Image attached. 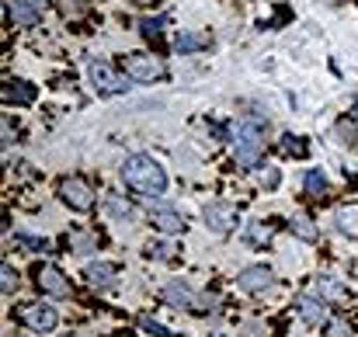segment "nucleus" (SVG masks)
Here are the masks:
<instances>
[{
	"label": "nucleus",
	"mask_w": 358,
	"mask_h": 337,
	"mask_svg": "<svg viewBox=\"0 0 358 337\" xmlns=\"http://www.w3.org/2000/svg\"><path fill=\"white\" fill-rule=\"evenodd\" d=\"M296 306H299L303 324H310V327L324 324V317H327V299H324L320 292H303V296L296 299Z\"/></svg>",
	"instance_id": "obj_13"
},
{
	"label": "nucleus",
	"mask_w": 358,
	"mask_h": 337,
	"mask_svg": "<svg viewBox=\"0 0 358 337\" xmlns=\"http://www.w3.org/2000/svg\"><path fill=\"white\" fill-rule=\"evenodd\" d=\"M202 223L209 226L213 233H230V229L237 226V213H234V206H227V202H209V206L202 209Z\"/></svg>",
	"instance_id": "obj_9"
},
{
	"label": "nucleus",
	"mask_w": 358,
	"mask_h": 337,
	"mask_svg": "<svg viewBox=\"0 0 358 337\" xmlns=\"http://www.w3.org/2000/svg\"><path fill=\"white\" fill-rule=\"evenodd\" d=\"M87 80H91V87H94L101 98H115V94H125V91H129V84L122 80L108 63H91V66H87Z\"/></svg>",
	"instance_id": "obj_3"
},
{
	"label": "nucleus",
	"mask_w": 358,
	"mask_h": 337,
	"mask_svg": "<svg viewBox=\"0 0 358 337\" xmlns=\"http://www.w3.org/2000/svg\"><path fill=\"white\" fill-rule=\"evenodd\" d=\"M143 254H146V257H157V261H171V257L178 254V243H171V240H153V243L143 247Z\"/></svg>",
	"instance_id": "obj_20"
},
{
	"label": "nucleus",
	"mask_w": 358,
	"mask_h": 337,
	"mask_svg": "<svg viewBox=\"0 0 358 337\" xmlns=\"http://www.w3.org/2000/svg\"><path fill=\"white\" fill-rule=\"evenodd\" d=\"M327 337H355V331H352V324H345V320H331V324H327Z\"/></svg>",
	"instance_id": "obj_31"
},
{
	"label": "nucleus",
	"mask_w": 358,
	"mask_h": 337,
	"mask_svg": "<svg viewBox=\"0 0 358 337\" xmlns=\"http://www.w3.org/2000/svg\"><path fill=\"white\" fill-rule=\"evenodd\" d=\"M10 143H17V129L3 118V146H10Z\"/></svg>",
	"instance_id": "obj_33"
},
{
	"label": "nucleus",
	"mask_w": 358,
	"mask_h": 337,
	"mask_svg": "<svg viewBox=\"0 0 358 337\" xmlns=\"http://www.w3.org/2000/svg\"><path fill=\"white\" fill-rule=\"evenodd\" d=\"M334 136H338V143H345V146H355L358 143V129L352 118H341L338 125H334Z\"/></svg>",
	"instance_id": "obj_26"
},
{
	"label": "nucleus",
	"mask_w": 358,
	"mask_h": 337,
	"mask_svg": "<svg viewBox=\"0 0 358 337\" xmlns=\"http://www.w3.org/2000/svg\"><path fill=\"white\" fill-rule=\"evenodd\" d=\"M264 125H268V118L261 112H247L240 115L237 129H234V160H237L240 167H257V160H261V132H264Z\"/></svg>",
	"instance_id": "obj_2"
},
{
	"label": "nucleus",
	"mask_w": 358,
	"mask_h": 337,
	"mask_svg": "<svg viewBox=\"0 0 358 337\" xmlns=\"http://www.w3.org/2000/svg\"><path fill=\"white\" fill-rule=\"evenodd\" d=\"M292 233H296V236H299V240H317V223H313V220H310V216H303V213H296V216H292Z\"/></svg>",
	"instance_id": "obj_22"
},
{
	"label": "nucleus",
	"mask_w": 358,
	"mask_h": 337,
	"mask_svg": "<svg viewBox=\"0 0 358 337\" xmlns=\"http://www.w3.org/2000/svg\"><path fill=\"white\" fill-rule=\"evenodd\" d=\"M143 331H146V334H153V337H174L167 327H164V324H157V320H150V317L143 320Z\"/></svg>",
	"instance_id": "obj_32"
},
{
	"label": "nucleus",
	"mask_w": 358,
	"mask_h": 337,
	"mask_svg": "<svg viewBox=\"0 0 358 337\" xmlns=\"http://www.w3.org/2000/svg\"><path fill=\"white\" fill-rule=\"evenodd\" d=\"M237 285L243 289V292H250V296H261V292H268V289L275 285V275H271V268L250 264V268H243V271H240Z\"/></svg>",
	"instance_id": "obj_10"
},
{
	"label": "nucleus",
	"mask_w": 358,
	"mask_h": 337,
	"mask_svg": "<svg viewBox=\"0 0 358 337\" xmlns=\"http://www.w3.org/2000/svg\"><path fill=\"white\" fill-rule=\"evenodd\" d=\"M0 289H3V296H10V292L17 289V275H14V268H10V264H3V268H0Z\"/></svg>",
	"instance_id": "obj_30"
},
{
	"label": "nucleus",
	"mask_w": 358,
	"mask_h": 337,
	"mask_svg": "<svg viewBox=\"0 0 358 337\" xmlns=\"http://www.w3.org/2000/svg\"><path fill=\"white\" fill-rule=\"evenodd\" d=\"M313 292H320L327 303H341L348 292H345V285L338 282V278H331V275H320L317 278V285H313Z\"/></svg>",
	"instance_id": "obj_18"
},
{
	"label": "nucleus",
	"mask_w": 358,
	"mask_h": 337,
	"mask_svg": "<svg viewBox=\"0 0 358 337\" xmlns=\"http://www.w3.org/2000/svg\"><path fill=\"white\" fill-rule=\"evenodd\" d=\"M132 3H139V7H146V3H157V0H132Z\"/></svg>",
	"instance_id": "obj_34"
},
{
	"label": "nucleus",
	"mask_w": 358,
	"mask_h": 337,
	"mask_svg": "<svg viewBox=\"0 0 358 337\" xmlns=\"http://www.w3.org/2000/svg\"><path fill=\"white\" fill-rule=\"evenodd\" d=\"M271 236H275V226L271 223H247V229H243V240L247 243H254V247H268L271 243Z\"/></svg>",
	"instance_id": "obj_19"
},
{
	"label": "nucleus",
	"mask_w": 358,
	"mask_h": 337,
	"mask_svg": "<svg viewBox=\"0 0 358 337\" xmlns=\"http://www.w3.org/2000/svg\"><path fill=\"white\" fill-rule=\"evenodd\" d=\"M17 243L28 247V250H38V254H49V240L45 236H31V233H17Z\"/></svg>",
	"instance_id": "obj_29"
},
{
	"label": "nucleus",
	"mask_w": 358,
	"mask_h": 337,
	"mask_svg": "<svg viewBox=\"0 0 358 337\" xmlns=\"http://www.w3.org/2000/svg\"><path fill=\"white\" fill-rule=\"evenodd\" d=\"M146 213H150V223L157 226L160 233H167V236L185 233V216H181L174 206H164V202H157V199H146Z\"/></svg>",
	"instance_id": "obj_4"
},
{
	"label": "nucleus",
	"mask_w": 358,
	"mask_h": 337,
	"mask_svg": "<svg viewBox=\"0 0 358 337\" xmlns=\"http://www.w3.org/2000/svg\"><path fill=\"white\" fill-rule=\"evenodd\" d=\"M70 247H73V254H91L98 247V236L94 233H73L70 236Z\"/></svg>",
	"instance_id": "obj_27"
},
{
	"label": "nucleus",
	"mask_w": 358,
	"mask_h": 337,
	"mask_svg": "<svg viewBox=\"0 0 358 337\" xmlns=\"http://www.w3.org/2000/svg\"><path fill=\"white\" fill-rule=\"evenodd\" d=\"M278 146H282V153H289V157H296V160H303V157L310 153V146H306L299 136H289V132L278 139Z\"/></svg>",
	"instance_id": "obj_23"
},
{
	"label": "nucleus",
	"mask_w": 358,
	"mask_h": 337,
	"mask_svg": "<svg viewBox=\"0 0 358 337\" xmlns=\"http://www.w3.org/2000/svg\"><path fill=\"white\" fill-rule=\"evenodd\" d=\"M164 24H167V17H153V21L146 17V21L139 24V31H143V38H146V42H153V45H157V42H160V28H164Z\"/></svg>",
	"instance_id": "obj_28"
},
{
	"label": "nucleus",
	"mask_w": 358,
	"mask_h": 337,
	"mask_svg": "<svg viewBox=\"0 0 358 337\" xmlns=\"http://www.w3.org/2000/svg\"><path fill=\"white\" fill-rule=\"evenodd\" d=\"M122 181H125L132 192L146 195V199H160V195L167 192V174H164V167H160L153 157H146V153H136V157H129V160L122 164Z\"/></svg>",
	"instance_id": "obj_1"
},
{
	"label": "nucleus",
	"mask_w": 358,
	"mask_h": 337,
	"mask_svg": "<svg viewBox=\"0 0 358 337\" xmlns=\"http://www.w3.org/2000/svg\"><path fill=\"white\" fill-rule=\"evenodd\" d=\"M59 337H80V334H59Z\"/></svg>",
	"instance_id": "obj_35"
},
{
	"label": "nucleus",
	"mask_w": 358,
	"mask_h": 337,
	"mask_svg": "<svg viewBox=\"0 0 358 337\" xmlns=\"http://www.w3.org/2000/svg\"><path fill=\"white\" fill-rule=\"evenodd\" d=\"M160 296H164V303H167V306H174V310H195V299H199L185 282H171V285H164V292H160Z\"/></svg>",
	"instance_id": "obj_15"
},
{
	"label": "nucleus",
	"mask_w": 358,
	"mask_h": 337,
	"mask_svg": "<svg viewBox=\"0 0 358 337\" xmlns=\"http://www.w3.org/2000/svg\"><path fill=\"white\" fill-rule=\"evenodd\" d=\"M49 3H52V0H7V17H10L14 24L28 28V24H35V21L49 10Z\"/></svg>",
	"instance_id": "obj_8"
},
{
	"label": "nucleus",
	"mask_w": 358,
	"mask_h": 337,
	"mask_svg": "<svg viewBox=\"0 0 358 337\" xmlns=\"http://www.w3.org/2000/svg\"><path fill=\"white\" fill-rule=\"evenodd\" d=\"M213 337H227V334H213Z\"/></svg>",
	"instance_id": "obj_36"
},
{
	"label": "nucleus",
	"mask_w": 358,
	"mask_h": 337,
	"mask_svg": "<svg viewBox=\"0 0 358 337\" xmlns=\"http://www.w3.org/2000/svg\"><path fill=\"white\" fill-rule=\"evenodd\" d=\"M125 73L136 80V84H150V80H160L164 77V63L157 56H143V52H132L125 59Z\"/></svg>",
	"instance_id": "obj_6"
},
{
	"label": "nucleus",
	"mask_w": 358,
	"mask_h": 337,
	"mask_svg": "<svg viewBox=\"0 0 358 337\" xmlns=\"http://www.w3.org/2000/svg\"><path fill=\"white\" fill-rule=\"evenodd\" d=\"M77 3H87V0H77Z\"/></svg>",
	"instance_id": "obj_38"
},
{
	"label": "nucleus",
	"mask_w": 358,
	"mask_h": 337,
	"mask_svg": "<svg viewBox=\"0 0 358 337\" xmlns=\"http://www.w3.org/2000/svg\"><path fill=\"white\" fill-rule=\"evenodd\" d=\"M303 188H306L310 195H327V174H324L320 167H317V171H306Z\"/></svg>",
	"instance_id": "obj_24"
},
{
	"label": "nucleus",
	"mask_w": 358,
	"mask_h": 337,
	"mask_svg": "<svg viewBox=\"0 0 358 337\" xmlns=\"http://www.w3.org/2000/svg\"><path fill=\"white\" fill-rule=\"evenodd\" d=\"M59 199H63L73 213H87V209H94V188H91L84 178H66V181L59 185Z\"/></svg>",
	"instance_id": "obj_5"
},
{
	"label": "nucleus",
	"mask_w": 358,
	"mask_h": 337,
	"mask_svg": "<svg viewBox=\"0 0 358 337\" xmlns=\"http://www.w3.org/2000/svg\"><path fill=\"white\" fill-rule=\"evenodd\" d=\"M84 278H87L91 289H115V282H119V268H115L112 261H94V264L84 268Z\"/></svg>",
	"instance_id": "obj_14"
},
{
	"label": "nucleus",
	"mask_w": 358,
	"mask_h": 337,
	"mask_svg": "<svg viewBox=\"0 0 358 337\" xmlns=\"http://www.w3.org/2000/svg\"><path fill=\"white\" fill-rule=\"evenodd\" d=\"M21 324H24L28 331H35V334H49V331H56L59 313H56L52 306H45V303H31V306L21 310Z\"/></svg>",
	"instance_id": "obj_7"
},
{
	"label": "nucleus",
	"mask_w": 358,
	"mask_h": 337,
	"mask_svg": "<svg viewBox=\"0 0 358 337\" xmlns=\"http://www.w3.org/2000/svg\"><path fill=\"white\" fill-rule=\"evenodd\" d=\"M355 115H358V101H355Z\"/></svg>",
	"instance_id": "obj_37"
},
{
	"label": "nucleus",
	"mask_w": 358,
	"mask_h": 337,
	"mask_svg": "<svg viewBox=\"0 0 358 337\" xmlns=\"http://www.w3.org/2000/svg\"><path fill=\"white\" fill-rule=\"evenodd\" d=\"M254 178H257V185L261 188H278V181H282V174H278V167H271V164H257L254 167Z\"/></svg>",
	"instance_id": "obj_21"
},
{
	"label": "nucleus",
	"mask_w": 358,
	"mask_h": 337,
	"mask_svg": "<svg viewBox=\"0 0 358 337\" xmlns=\"http://www.w3.org/2000/svg\"><path fill=\"white\" fill-rule=\"evenodd\" d=\"M35 282H38V289L49 292V296H70V282H66V275H63L56 264H38V268H35Z\"/></svg>",
	"instance_id": "obj_11"
},
{
	"label": "nucleus",
	"mask_w": 358,
	"mask_h": 337,
	"mask_svg": "<svg viewBox=\"0 0 358 337\" xmlns=\"http://www.w3.org/2000/svg\"><path fill=\"white\" fill-rule=\"evenodd\" d=\"M0 98H3V105H31L38 98V91H35V84H28L21 77H7L0 87Z\"/></svg>",
	"instance_id": "obj_12"
},
{
	"label": "nucleus",
	"mask_w": 358,
	"mask_h": 337,
	"mask_svg": "<svg viewBox=\"0 0 358 337\" xmlns=\"http://www.w3.org/2000/svg\"><path fill=\"white\" fill-rule=\"evenodd\" d=\"M105 206H108L112 220H122V223H129V220H132V206H129L122 195H108V202H105Z\"/></svg>",
	"instance_id": "obj_25"
},
{
	"label": "nucleus",
	"mask_w": 358,
	"mask_h": 337,
	"mask_svg": "<svg viewBox=\"0 0 358 337\" xmlns=\"http://www.w3.org/2000/svg\"><path fill=\"white\" fill-rule=\"evenodd\" d=\"M209 45V35L206 31H178L174 35V49L178 52H199Z\"/></svg>",
	"instance_id": "obj_17"
},
{
	"label": "nucleus",
	"mask_w": 358,
	"mask_h": 337,
	"mask_svg": "<svg viewBox=\"0 0 358 337\" xmlns=\"http://www.w3.org/2000/svg\"><path fill=\"white\" fill-rule=\"evenodd\" d=\"M334 226H338L345 236L358 240V202H345V206H338V213H334Z\"/></svg>",
	"instance_id": "obj_16"
}]
</instances>
